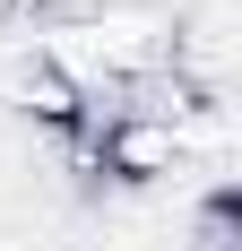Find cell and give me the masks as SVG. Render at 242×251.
Segmentation results:
<instances>
[{"label": "cell", "instance_id": "2", "mask_svg": "<svg viewBox=\"0 0 242 251\" xmlns=\"http://www.w3.org/2000/svg\"><path fill=\"white\" fill-rule=\"evenodd\" d=\"M18 9H26V0H0V26H9V18H18Z\"/></svg>", "mask_w": 242, "mask_h": 251}, {"label": "cell", "instance_id": "1", "mask_svg": "<svg viewBox=\"0 0 242 251\" xmlns=\"http://www.w3.org/2000/svg\"><path fill=\"white\" fill-rule=\"evenodd\" d=\"M199 251H234V191H217V200H208V208H199Z\"/></svg>", "mask_w": 242, "mask_h": 251}]
</instances>
